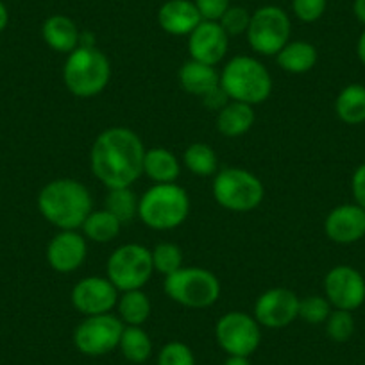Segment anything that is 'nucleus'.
Returning a JSON list of instances; mask_svg holds the SVG:
<instances>
[{
    "instance_id": "obj_39",
    "label": "nucleus",
    "mask_w": 365,
    "mask_h": 365,
    "mask_svg": "<svg viewBox=\"0 0 365 365\" xmlns=\"http://www.w3.org/2000/svg\"><path fill=\"white\" fill-rule=\"evenodd\" d=\"M353 13L356 16L358 22L365 26V0H354L353 2Z\"/></svg>"
},
{
    "instance_id": "obj_31",
    "label": "nucleus",
    "mask_w": 365,
    "mask_h": 365,
    "mask_svg": "<svg viewBox=\"0 0 365 365\" xmlns=\"http://www.w3.org/2000/svg\"><path fill=\"white\" fill-rule=\"evenodd\" d=\"M324 324L326 333L333 342H347L354 333V317L351 312L331 310Z\"/></svg>"
},
{
    "instance_id": "obj_38",
    "label": "nucleus",
    "mask_w": 365,
    "mask_h": 365,
    "mask_svg": "<svg viewBox=\"0 0 365 365\" xmlns=\"http://www.w3.org/2000/svg\"><path fill=\"white\" fill-rule=\"evenodd\" d=\"M201 101H202V104H205L206 110L217 111V113H219V111L222 110L227 103H230V97L226 96V91H224L222 88L217 86L215 90H212L210 93H206L205 97H201Z\"/></svg>"
},
{
    "instance_id": "obj_18",
    "label": "nucleus",
    "mask_w": 365,
    "mask_h": 365,
    "mask_svg": "<svg viewBox=\"0 0 365 365\" xmlns=\"http://www.w3.org/2000/svg\"><path fill=\"white\" fill-rule=\"evenodd\" d=\"M201 22L194 0H167L158 9V24L172 36H188Z\"/></svg>"
},
{
    "instance_id": "obj_26",
    "label": "nucleus",
    "mask_w": 365,
    "mask_h": 365,
    "mask_svg": "<svg viewBox=\"0 0 365 365\" xmlns=\"http://www.w3.org/2000/svg\"><path fill=\"white\" fill-rule=\"evenodd\" d=\"M117 310L118 319L125 326H142L150 317L153 304L143 290H129L118 296Z\"/></svg>"
},
{
    "instance_id": "obj_5",
    "label": "nucleus",
    "mask_w": 365,
    "mask_h": 365,
    "mask_svg": "<svg viewBox=\"0 0 365 365\" xmlns=\"http://www.w3.org/2000/svg\"><path fill=\"white\" fill-rule=\"evenodd\" d=\"M190 213V197L175 182L153 185L140 197L138 217L149 230L172 231L182 226Z\"/></svg>"
},
{
    "instance_id": "obj_20",
    "label": "nucleus",
    "mask_w": 365,
    "mask_h": 365,
    "mask_svg": "<svg viewBox=\"0 0 365 365\" xmlns=\"http://www.w3.org/2000/svg\"><path fill=\"white\" fill-rule=\"evenodd\" d=\"M41 36L52 51L63 54H70L81 45V33L76 22L65 15L48 16L41 27Z\"/></svg>"
},
{
    "instance_id": "obj_40",
    "label": "nucleus",
    "mask_w": 365,
    "mask_h": 365,
    "mask_svg": "<svg viewBox=\"0 0 365 365\" xmlns=\"http://www.w3.org/2000/svg\"><path fill=\"white\" fill-rule=\"evenodd\" d=\"M8 22H9V13H8V8H6V4L0 0V33L8 27Z\"/></svg>"
},
{
    "instance_id": "obj_7",
    "label": "nucleus",
    "mask_w": 365,
    "mask_h": 365,
    "mask_svg": "<svg viewBox=\"0 0 365 365\" xmlns=\"http://www.w3.org/2000/svg\"><path fill=\"white\" fill-rule=\"evenodd\" d=\"M163 290L174 303L202 310L219 301L220 282L205 267H181L178 272L165 278Z\"/></svg>"
},
{
    "instance_id": "obj_34",
    "label": "nucleus",
    "mask_w": 365,
    "mask_h": 365,
    "mask_svg": "<svg viewBox=\"0 0 365 365\" xmlns=\"http://www.w3.org/2000/svg\"><path fill=\"white\" fill-rule=\"evenodd\" d=\"M219 24L226 31L227 36H240V34L247 33L249 24H251V13L240 6H230Z\"/></svg>"
},
{
    "instance_id": "obj_36",
    "label": "nucleus",
    "mask_w": 365,
    "mask_h": 365,
    "mask_svg": "<svg viewBox=\"0 0 365 365\" xmlns=\"http://www.w3.org/2000/svg\"><path fill=\"white\" fill-rule=\"evenodd\" d=\"M194 4L201 19L210 20V22H219L231 6L230 0H194Z\"/></svg>"
},
{
    "instance_id": "obj_1",
    "label": "nucleus",
    "mask_w": 365,
    "mask_h": 365,
    "mask_svg": "<svg viewBox=\"0 0 365 365\" xmlns=\"http://www.w3.org/2000/svg\"><path fill=\"white\" fill-rule=\"evenodd\" d=\"M145 147L133 129L108 128L90 149V168L108 190L133 187L143 174Z\"/></svg>"
},
{
    "instance_id": "obj_41",
    "label": "nucleus",
    "mask_w": 365,
    "mask_h": 365,
    "mask_svg": "<svg viewBox=\"0 0 365 365\" xmlns=\"http://www.w3.org/2000/svg\"><path fill=\"white\" fill-rule=\"evenodd\" d=\"M356 54H358V59L361 61V65H365V29H364V33L360 34V38H358Z\"/></svg>"
},
{
    "instance_id": "obj_16",
    "label": "nucleus",
    "mask_w": 365,
    "mask_h": 365,
    "mask_svg": "<svg viewBox=\"0 0 365 365\" xmlns=\"http://www.w3.org/2000/svg\"><path fill=\"white\" fill-rule=\"evenodd\" d=\"M86 238L79 230L59 231L47 245V262L56 272L70 274L81 269L86 259Z\"/></svg>"
},
{
    "instance_id": "obj_12",
    "label": "nucleus",
    "mask_w": 365,
    "mask_h": 365,
    "mask_svg": "<svg viewBox=\"0 0 365 365\" xmlns=\"http://www.w3.org/2000/svg\"><path fill=\"white\" fill-rule=\"evenodd\" d=\"M324 294L335 310H358L365 303L364 276L351 265L333 267L324 278Z\"/></svg>"
},
{
    "instance_id": "obj_19",
    "label": "nucleus",
    "mask_w": 365,
    "mask_h": 365,
    "mask_svg": "<svg viewBox=\"0 0 365 365\" xmlns=\"http://www.w3.org/2000/svg\"><path fill=\"white\" fill-rule=\"evenodd\" d=\"M178 79L179 86L195 97H205L206 93L220 86V72H217L215 66L194 59L182 63L178 72Z\"/></svg>"
},
{
    "instance_id": "obj_10",
    "label": "nucleus",
    "mask_w": 365,
    "mask_h": 365,
    "mask_svg": "<svg viewBox=\"0 0 365 365\" xmlns=\"http://www.w3.org/2000/svg\"><path fill=\"white\" fill-rule=\"evenodd\" d=\"M125 324L113 314L84 317L73 329V344L86 356H104L117 349Z\"/></svg>"
},
{
    "instance_id": "obj_25",
    "label": "nucleus",
    "mask_w": 365,
    "mask_h": 365,
    "mask_svg": "<svg viewBox=\"0 0 365 365\" xmlns=\"http://www.w3.org/2000/svg\"><path fill=\"white\" fill-rule=\"evenodd\" d=\"M83 235L86 240L96 242V244H110L111 240L120 235L122 222L115 215H111L108 210H93L86 217L83 224Z\"/></svg>"
},
{
    "instance_id": "obj_8",
    "label": "nucleus",
    "mask_w": 365,
    "mask_h": 365,
    "mask_svg": "<svg viewBox=\"0 0 365 365\" xmlns=\"http://www.w3.org/2000/svg\"><path fill=\"white\" fill-rule=\"evenodd\" d=\"M153 274V252L145 245L124 244L108 258L106 278L117 287L118 292L142 290Z\"/></svg>"
},
{
    "instance_id": "obj_11",
    "label": "nucleus",
    "mask_w": 365,
    "mask_h": 365,
    "mask_svg": "<svg viewBox=\"0 0 365 365\" xmlns=\"http://www.w3.org/2000/svg\"><path fill=\"white\" fill-rule=\"evenodd\" d=\"M262 326L255 315L245 312H227L217 321L215 336L220 349L230 356H251L262 342Z\"/></svg>"
},
{
    "instance_id": "obj_42",
    "label": "nucleus",
    "mask_w": 365,
    "mask_h": 365,
    "mask_svg": "<svg viewBox=\"0 0 365 365\" xmlns=\"http://www.w3.org/2000/svg\"><path fill=\"white\" fill-rule=\"evenodd\" d=\"M224 365H252L249 356H227Z\"/></svg>"
},
{
    "instance_id": "obj_35",
    "label": "nucleus",
    "mask_w": 365,
    "mask_h": 365,
    "mask_svg": "<svg viewBox=\"0 0 365 365\" xmlns=\"http://www.w3.org/2000/svg\"><path fill=\"white\" fill-rule=\"evenodd\" d=\"M328 0H292V11L297 20L304 24H314L326 13Z\"/></svg>"
},
{
    "instance_id": "obj_23",
    "label": "nucleus",
    "mask_w": 365,
    "mask_h": 365,
    "mask_svg": "<svg viewBox=\"0 0 365 365\" xmlns=\"http://www.w3.org/2000/svg\"><path fill=\"white\" fill-rule=\"evenodd\" d=\"M317 48L304 40L289 41L282 51L276 54V63L285 72L301 76V73L310 72L317 63Z\"/></svg>"
},
{
    "instance_id": "obj_3",
    "label": "nucleus",
    "mask_w": 365,
    "mask_h": 365,
    "mask_svg": "<svg viewBox=\"0 0 365 365\" xmlns=\"http://www.w3.org/2000/svg\"><path fill=\"white\" fill-rule=\"evenodd\" d=\"M110 79V59L96 45H79L63 65V83L79 99H91L103 93Z\"/></svg>"
},
{
    "instance_id": "obj_15",
    "label": "nucleus",
    "mask_w": 365,
    "mask_h": 365,
    "mask_svg": "<svg viewBox=\"0 0 365 365\" xmlns=\"http://www.w3.org/2000/svg\"><path fill=\"white\" fill-rule=\"evenodd\" d=\"M227 48H230V36L219 22L202 20L188 34V54L194 61L217 66L226 58Z\"/></svg>"
},
{
    "instance_id": "obj_4",
    "label": "nucleus",
    "mask_w": 365,
    "mask_h": 365,
    "mask_svg": "<svg viewBox=\"0 0 365 365\" xmlns=\"http://www.w3.org/2000/svg\"><path fill=\"white\" fill-rule=\"evenodd\" d=\"M220 88L230 101L258 106L272 93V77L267 66L252 56H235L220 72Z\"/></svg>"
},
{
    "instance_id": "obj_28",
    "label": "nucleus",
    "mask_w": 365,
    "mask_h": 365,
    "mask_svg": "<svg viewBox=\"0 0 365 365\" xmlns=\"http://www.w3.org/2000/svg\"><path fill=\"white\" fill-rule=\"evenodd\" d=\"M182 161H185L188 172L199 175V178H210L219 172V158L208 143L195 142L188 145L182 154Z\"/></svg>"
},
{
    "instance_id": "obj_32",
    "label": "nucleus",
    "mask_w": 365,
    "mask_h": 365,
    "mask_svg": "<svg viewBox=\"0 0 365 365\" xmlns=\"http://www.w3.org/2000/svg\"><path fill=\"white\" fill-rule=\"evenodd\" d=\"M331 314V304L324 296H308L299 299V317L308 324H322Z\"/></svg>"
},
{
    "instance_id": "obj_33",
    "label": "nucleus",
    "mask_w": 365,
    "mask_h": 365,
    "mask_svg": "<svg viewBox=\"0 0 365 365\" xmlns=\"http://www.w3.org/2000/svg\"><path fill=\"white\" fill-rule=\"evenodd\" d=\"M158 365H195L194 351L179 340L168 342L158 353Z\"/></svg>"
},
{
    "instance_id": "obj_29",
    "label": "nucleus",
    "mask_w": 365,
    "mask_h": 365,
    "mask_svg": "<svg viewBox=\"0 0 365 365\" xmlns=\"http://www.w3.org/2000/svg\"><path fill=\"white\" fill-rule=\"evenodd\" d=\"M138 202L140 197L131 187L111 188L104 199V210L117 217L122 224L131 222L135 217H138Z\"/></svg>"
},
{
    "instance_id": "obj_14",
    "label": "nucleus",
    "mask_w": 365,
    "mask_h": 365,
    "mask_svg": "<svg viewBox=\"0 0 365 365\" xmlns=\"http://www.w3.org/2000/svg\"><path fill=\"white\" fill-rule=\"evenodd\" d=\"M252 315L263 328H287L299 317V297L294 290L283 287L269 289L256 299Z\"/></svg>"
},
{
    "instance_id": "obj_27",
    "label": "nucleus",
    "mask_w": 365,
    "mask_h": 365,
    "mask_svg": "<svg viewBox=\"0 0 365 365\" xmlns=\"http://www.w3.org/2000/svg\"><path fill=\"white\" fill-rule=\"evenodd\" d=\"M118 349L131 364H143L153 356V340L142 326H125Z\"/></svg>"
},
{
    "instance_id": "obj_17",
    "label": "nucleus",
    "mask_w": 365,
    "mask_h": 365,
    "mask_svg": "<svg viewBox=\"0 0 365 365\" xmlns=\"http://www.w3.org/2000/svg\"><path fill=\"white\" fill-rule=\"evenodd\" d=\"M324 233L335 244H356L365 237V210L356 202L336 206L326 217Z\"/></svg>"
},
{
    "instance_id": "obj_22",
    "label": "nucleus",
    "mask_w": 365,
    "mask_h": 365,
    "mask_svg": "<svg viewBox=\"0 0 365 365\" xmlns=\"http://www.w3.org/2000/svg\"><path fill=\"white\" fill-rule=\"evenodd\" d=\"M255 108L244 103H237V101H230L217 113V129H219V133L222 136L238 138V136L251 131V128L255 125Z\"/></svg>"
},
{
    "instance_id": "obj_2",
    "label": "nucleus",
    "mask_w": 365,
    "mask_h": 365,
    "mask_svg": "<svg viewBox=\"0 0 365 365\" xmlns=\"http://www.w3.org/2000/svg\"><path fill=\"white\" fill-rule=\"evenodd\" d=\"M38 210L59 231L81 230L86 217L93 212V201L83 182L72 178H59L41 188Z\"/></svg>"
},
{
    "instance_id": "obj_24",
    "label": "nucleus",
    "mask_w": 365,
    "mask_h": 365,
    "mask_svg": "<svg viewBox=\"0 0 365 365\" xmlns=\"http://www.w3.org/2000/svg\"><path fill=\"white\" fill-rule=\"evenodd\" d=\"M335 113L344 124L360 125L365 122V86L347 84L335 99Z\"/></svg>"
},
{
    "instance_id": "obj_13",
    "label": "nucleus",
    "mask_w": 365,
    "mask_h": 365,
    "mask_svg": "<svg viewBox=\"0 0 365 365\" xmlns=\"http://www.w3.org/2000/svg\"><path fill=\"white\" fill-rule=\"evenodd\" d=\"M118 296L120 292L108 278L88 276L73 285L70 301L81 315L91 317V315L111 314V310L117 307Z\"/></svg>"
},
{
    "instance_id": "obj_21",
    "label": "nucleus",
    "mask_w": 365,
    "mask_h": 365,
    "mask_svg": "<svg viewBox=\"0 0 365 365\" xmlns=\"http://www.w3.org/2000/svg\"><path fill=\"white\" fill-rule=\"evenodd\" d=\"M143 174L154 181V185L175 182L181 174V163L172 150L165 147L147 149L143 156Z\"/></svg>"
},
{
    "instance_id": "obj_6",
    "label": "nucleus",
    "mask_w": 365,
    "mask_h": 365,
    "mask_svg": "<svg viewBox=\"0 0 365 365\" xmlns=\"http://www.w3.org/2000/svg\"><path fill=\"white\" fill-rule=\"evenodd\" d=\"M212 194L217 205L227 212L247 213L262 205L265 187L252 172L240 167H226L213 178Z\"/></svg>"
},
{
    "instance_id": "obj_9",
    "label": "nucleus",
    "mask_w": 365,
    "mask_h": 365,
    "mask_svg": "<svg viewBox=\"0 0 365 365\" xmlns=\"http://www.w3.org/2000/svg\"><path fill=\"white\" fill-rule=\"evenodd\" d=\"M290 33L292 24L289 15L278 6H263L251 15L245 36L256 54L276 56L290 41Z\"/></svg>"
},
{
    "instance_id": "obj_30",
    "label": "nucleus",
    "mask_w": 365,
    "mask_h": 365,
    "mask_svg": "<svg viewBox=\"0 0 365 365\" xmlns=\"http://www.w3.org/2000/svg\"><path fill=\"white\" fill-rule=\"evenodd\" d=\"M153 265L161 276H170L182 267V251L172 242H161L153 249Z\"/></svg>"
},
{
    "instance_id": "obj_37",
    "label": "nucleus",
    "mask_w": 365,
    "mask_h": 365,
    "mask_svg": "<svg viewBox=\"0 0 365 365\" xmlns=\"http://www.w3.org/2000/svg\"><path fill=\"white\" fill-rule=\"evenodd\" d=\"M351 192H353L354 202L365 210V163L356 167L351 178Z\"/></svg>"
}]
</instances>
